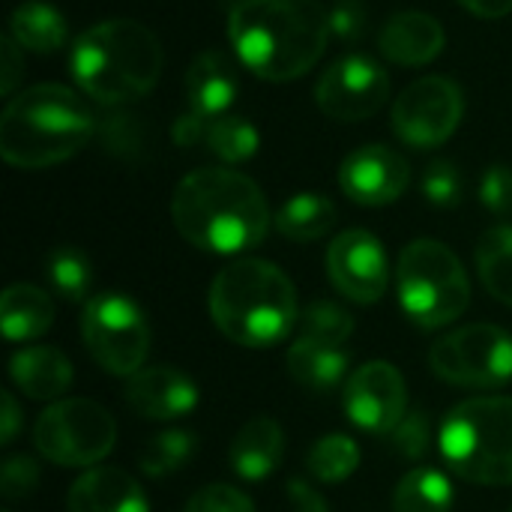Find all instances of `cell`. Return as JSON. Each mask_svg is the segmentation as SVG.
I'll return each mask as SVG.
<instances>
[{
    "label": "cell",
    "mask_w": 512,
    "mask_h": 512,
    "mask_svg": "<svg viewBox=\"0 0 512 512\" xmlns=\"http://www.w3.org/2000/svg\"><path fill=\"white\" fill-rule=\"evenodd\" d=\"M510 512H512V510H510Z\"/></svg>",
    "instance_id": "45"
},
{
    "label": "cell",
    "mask_w": 512,
    "mask_h": 512,
    "mask_svg": "<svg viewBox=\"0 0 512 512\" xmlns=\"http://www.w3.org/2000/svg\"><path fill=\"white\" fill-rule=\"evenodd\" d=\"M96 135L93 108L63 84L21 90L0 117V156L12 168H51L81 153Z\"/></svg>",
    "instance_id": "4"
},
{
    "label": "cell",
    "mask_w": 512,
    "mask_h": 512,
    "mask_svg": "<svg viewBox=\"0 0 512 512\" xmlns=\"http://www.w3.org/2000/svg\"><path fill=\"white\" fill-rule=\"evenodd\" d=\"M330 12L321 0H240L228 39L240 63L273 84L303 78L327 51Z\"/></svg>",
    "instance_id": "1"
},
{
    "label": "cell",
    "mask_w": 512,
    "mask_h": 512,
    "mask_svg": "<svg viewBox=\"0 0 512 512\" xmlns=\"http://www.w3.org/2000/svg\"><path fill=\"white\" fill-rule=\"evenodd\" d=\"M336 204L327 195H315V192H300L294 198H288L279 213H276V231L285 240L294 243H312L321 240L324 234H330L336 228Z\"/></svg>",
    "instance_id": "25"
},
{
    "label": "cell",
    "mask_w": 512,
    "mask_h": 512,
    "mask_svg": "<svg viewBox=\"0 0 512 512\" xmlns=\"http://www.w3.org/2000/svg\"><path fill=\"white\" fill-rule=\"evenodd\" d=\"M237 93H240L237 69L222 51L207 48L189 63V69H186V99H189V111H195L198 117L216 120V117L228 114Z\"/></svg>",
    "instance_id": "18"
},
{
    "label": "cell",
    "mask_w": 512,
    "mask_h": 512,
    "mask_svg": "<svg viewBox=\"0 0 512 512\" xmlns=\"http://www.w3.org/2000/svg\"><path fill=\"white\" fill-rule=\"evenodd\" d=\"M45 276L51 291L66 303H84L93 288V267L90 258L75 246H57L45 258Z\"/></svg>",
    "instance_id": "28"
},
{
    "label": "cell",
    "mask_w": 512,
    "mask_h": 512,
    "mask_svg": "<svg viewBox=\"0 0 512 512\" xmlns=\"http://www.w3.org/2000/svg\"><path fill=\"white\" fill-rule=\"evenodd\" d=\"M54 324V303L48 291L18 282L9 285L0 297V327L9 342L39 339Z\"/></svg>",
    "instance_id": "23"
},
{
    "label": "cell",
    "mask_w": 512,
    "mask_h": 512,
    "mask_svg": "<svg viewBox=\"0 0 512 512\" xmlns=\"http://www.w3.org/2000/svg\"><path fill=\"white\" fill-rule=\"evenodd\" d=\"M288 501H291L294 512H330L324 495L318 489H312V483H306L300 477H294L288 483Z\"/></svg>",
    "instance_id": "40"
},
{
    "label": "cell",
    "mask_w": 512,
    "mask_h": 512,
    "mask_svg": "<svg viewBox=\"0 0 512 512\" xmlns=\"http://www.w3.org/2000/svg\"><path fill=\"white\" fill-rule=\"evenodd\" d=\"M81 339L87 354L114 378L141 372L150 348V327L141 306L126 294H96L81 312Z\"/></svg>",
    "instance_id": "9"
},
{
    "label": "cell",
    "mask_w": 512,
    "mask_h": 512,
    "mask_svg": "<svg viewBox=\"0 0 512 512\" xmlns=\"http://www.w3.org/2000/svg\"><path fill=\"white\" fill-rule=\"evenodd\" d=\"M432 372L468 390H495L512 381V336L495 324H468L441 336L429 351Z\"/></svg>",
    "instance_id": "10"
},
{
    "label": "cell",
    "mask_w": 512,
    "mask_h": 512,
    "mask_svg": "<svg viewBox=\"0 0 512 512\" xmlns=\"http://www.w3.org/2000/svg\"><path fill=\"white\" fill-rule=\"evenodd\" d=\"M288 372L291 378L312 390V393H333L345 375H348V354L345 348L336 345H324V342H312V339H294L288 348Z\"/></svg>",
    "instance_id": "22"
},
{
    "label": "cell",
    "mask_w": 512,
    "mask_h": 512,
    "mask_svg": "<svg viewBox=\"0 0 512 512\" xmlns=\"http://www.w3.org/2000/svg\"><path fill=\"white\" fill-rule=\"evenodd\" d=\"M261 135L255 129L252 120L240 117V114H222L216 120H210L207 129V147L228 165L246 162L258 153Z\"/></svg>",
    "instance_id": "30"
},
{
    "label": "cell",
    "mask_w": 512,
    "mask_h": 512,
    "mask_svg": "<svg viewBox=\"0 0 512 512\" xmlns=\"http://www.w3.org/2000/svg\"><path fill=\"white\" fill-rule=\"evenodd\" d=\"M69 512H150L147 495L138 486L135 477H129L120 468H90L84 471L69 495Z\"/></svg>",
    "instance_id": "17"
},
{
    "label": "cell",
    "mask_w": 512,
    "mask_h": 512,
    "mask_svg": "<svg viewBox=\"0 0 512 512\" xmlns=\"http://www.w3.org/2000/svg\"><path fill=\"white\" fill-rule=\"evenodd\" d=\"M345 414L369 435H393L408 417V384L387 360L363 363L345 381Z\"/></svg>",
    "instance_id": "13"
},
{
    "label": "cell",
    "mask_w": 512,
    "mask_h": 512,
    "mask_svg": "<svg viewBox=\"0 0 512 512\" xmlns=\"http://www.w3.org/2000/svg\"><path fill=\"white\" fill-rule=\"evenodd\" d=\"M210 318L234 345L273 348L300 321L294 282L270 261H231L210 285Z\"/></svg>",
    "instance_id": "5"
},
{
    "label": "cell",
    "mask_w": 512,
    "mask_h": 512,
    "mask_svg": "<svg viewBox=\"0 0 512 512\" xmlns=\"http://www.w3.org/2000/svg\"><path fill=\"white\" fill-rule=\"evenodd\" d=\"M441 456L450 471L480 486H512V399L459 402L441 426Z\"/></svg>",
    "instance_id": "6"
},
{
    "label": "cell",
    "mask_w": 512,
    "mask_h": 512,
    "mask_svg": "<svg viewBox=\"0 0 512 512\" xmlns=\"http://www.w3.org/2000/svg\"><path fill=\"white\" fill-rule=\"evenodd\" d=\"M12 384L33 402H57L72 387V363L66 354L48 345H30L12 354L9 360Z\"/></svg>",
    "instance_id": "20"
},
{
    "label": "cell",
    "mask_w": 512,
    "mask_h": 512,
    "mask_svg": "<svg viewBox=\"0 0 512 512\" xmlns=\"http://www.w3.org/2000/svg\"><path fill=\"white\" fill-rule=\"evenodd\" d=\"M402 312L423 330H438L465 315L471 282L459 255L438 240H414L402 249L396 267Z\"/></svg>",
    "instance_id": "7"
},
{
    "label": "cell",
    "mask_w": 512,
    "mask_h": 512,
    "mask_svg": "<svg viewBox=\"0 0 512 512\" xmlns=\"http://www.w3.org/2000/svg\"><path fill=\"white\" fill-rule=\"evenodd\" d=\"M393 447L405 456V459H423L432 447V426L429 417L423 411H411L393 432Z\"/></svg>",
    "instance_id": "36"
},
{
    "label": "cell",
    "mask_w": 512,
    "mask_h": 512,
    "mask_svg": "<svg viewBox=\"0 0 512 512\" xmlns=\"http://www.w3.org/2000/svg\"><path fill=\"white\" fill-rule=\"evenodd\" d=\"M159 36L135 18H108L75 36L69 72L93 102L117 108L144 99L162 75Z\"/></svg>",
    "instance_id": "3"
},
{
    "label": "cell",
    "mask_w": 512,
    "mask_h": 512,
    "mask_svg": "<svg viewBox=\"0 0 512 512\" xmlns=\"http://www.w3.org/2000/svg\"><path fill=\"white\" fill-rule=\"evenodd\" d=\"M390 99V78L384 66L366 54H345L330 69H324L315 102L318 108L342 123H357L375 117Z\"/></svg>",
    "instance_id": "12"
},
{
    "label": "cell",
    "mask_w": 512,
    "mask_h": 512,
    "mask_svg": "<svg viewBox=\"0 0 512 512\" xmlns=\"http://www.w3.org/2000/svg\"><path fill=\"white\" fill-rule=\"evenodd\" d=\"M327 12H330V33L333 36H339L342 42L363 39L366 24H369L366 0H336Z\"/></svg>",
    "instance_id": "38"
},
{
    "label": "cell",
    "mask_w": 512,
    "mask_h": 512,
    "mask_svg": "<svg viewBox=\"0 0 512 512\" xmlns=\"http://www.w3.org/2000/svg\"><path fill=\"white\" fill-rule=\"evenodd\" d=\"M171 219L186 243L213 255L255 249L270 231L261 186L234 168H198L171 195Z\"/></svg>",
    "instance_id": "2"
},
{
    "label": "cell",
    "mask_w": 512,
    "mask_h": 512,
    "mask_svg": "<svg viewBox=\"0 0 512 512\" xmlns=\"http://www.w3.org/2000/svg\"><path fill=\"white\" fill-rule=\"evenodd\" d=\"M411 183V168L402 153L387 144H366L354 150L339 168L342 192L363 207H384L402 198Z\"/></svg>",
    "instance_id": "15"
},
{
    "label": "cell",
    "mask_w": 512,
    "mask_h": 512,
    "mask_svg": "<svg viewBox=\"0 0 512 512\" xmlns=\"http://www.w3.org/2000/svg\"><path fill=\"white\" fill-rule=\"evenodd\" d=\"M21 45L12 36L0 39V90L3 96H12L21 75H24V57H21Z\"/></svg>",
    "instance_id": "39"
},
{
    "label": "cell",
    "mask_w": 512,
    "mask_h": 512,
    "mask_svg": "<svg viewBox=\"0 0 512 512\" xmlns=\"http://www.w3.org/2000/svg\"><path fill=\"white\" fill-rule=\"evenodd\" d=\"M327 273L339 294L366 306L378 303L390 282L387 252L378 237L363 228H348L330 243Z\"/></svg>",
    "instance_id": "14"
},
{
    "label": "cell",
    "mask_w": 512,
    "mask_h": 512,
    "mask_svg": "<svg viewBox=\"0 0 512 512\" xmlns=\"http://www.w3.org/2000/svg\"><path fill=\"white\" fill-rule=\"evenodd\" d=\"M306 465L321 483H342L360 468V447L348 435H324L309 450Z\"/></svg>",
    "instance_id": "31"
},
{
    "label": "cell",
    "mask_w": 512,
    "mask_h": 512,
    "mask_svg": "<svg viewBox=\"0 0 512 512\" xmlns=\"http://www.w3.org/2000/svg\"><path fill=\"white\" fill-rule=\"evenodd\" d=\"M447 45V33L435 15L396 12L381 30V54L399 66H426Z\"/></svg>",
    "instance_id": "19"
},
{
    "label": "cell",
    "mask_w": 512,
    "mask_h": 512,
    "mask_svg": "<svg viewBox=\"0 0 512 512\" xmlns=\"http://www.w3.org/2000/svg\"><path fill=\"white\" fill-rule=\"evenodd\" d=\"M462 114V87L447 75H423L399 93L393 105V129L405 144L429 150L453 138Z\"/></svg>",
    "instance_id": "11"
},
{
    "label": "cell",
    "mask_w": 512,
    "mask_h": 512,
    "mask_svg": "<svg viewBox=\"0 0 512 512\" xmlns=\"http://www.w3.org/2000/svg\"><path fill=\"white\" fill-rule=\"evenodd\" d=\"M456 501L453 483L438 468H414L408 471L393 495V512H450Z\"/></svg>",
    "instance_id": "26"
},
{
    "label": "cell",
    "mask_w": 512,
    "mask_h": 512,
    "mask_svg": "<svg viewBox=\"0 0 512 512\" xmlns=\"http://www.w3.org/2000/svg\"><path fill=\"white\" fill-rule=\"evenodd\" d=\"M207 129H210V120L198 117L195 111H186L174 123V141L180 147H195V144L207 141Z\"/></svg>",
    "instance_id": "41"
},
{
    "label": "cell",
    "mask_w": 512,
    "mask_h": 512,
    "mask_svg": "<svg viewBox=\"0 0 512 512\" xmlns=\"http://www.w3.org/2000/svg\"><path fill=\"white\" fill-rule=\"evenodd\" d=\"M183 512H255V504L246 492L234 489V486H225V483H216V486H204L198 489L186 510Z\"/></svg>",
    "instance_id": "34"
},
{
    "label": "cell",
    "mask_w": 512,
    "mask_h": 512,
    "mask_svg": "<svg viewBox=\"0 0 512 512\" xmlns=\"http://www.w3.org/2000/svg\"><path fill=\"white\" fill-rule=\"evenodd\" d=\"M3 512H9V510H3Z\"/></svg>",
    "instance_id": "44"
},
{
    "label": "cell",
    "mask_w": 512,
    "mask_h": 512,
    "mask_svg": "<svg viewBox=\"0 0 512 512\" xmlns=\"http://www.w3.org/2000/svg\"><path fill=\"white\" fill-rule=\"evenodd\" d=\"M126 402L144 420H180L198 405V384L174 366H150L126 381Z\"/></svg>",
    "instance_id": "16"
},
{
    "label": "cell",
    "mask_w": 512,
    "mask_h": 512,
    "mask_svg": "<svg viewBox=\"0 0 512 512\" xmlns=\"http://www.w3.org/2000/svg\"><path fill=\"white\" fill-rule=\"evenodd\" d=\"M297 330H300V339L342 348L354 333V318L330 300H315L300 312Z\"/></svg>",
    "instance_id": "32"
},
{
    "label": "cell",
    "mask_w": 512,
    "mask_h": 512,
    "mask_svg": "<svg viewBox=\"0 0 512 512\" xmlns=\"http://www.w3.org/2000/svg\"><path fill=\"white\" fill-rule=\"evenodd\" d=\"M480 201L495 216H512V168L504 162H495L486 168L480 180Z\"/></svg>",
    "instance_id": "37"
},
{
    "label": "cell",
    "mask_w": 512,
    "mask_h": 512,
    "mask_svg": "<svg viewBox=\"0 0 512 512\" xmlns=\"http://www.w3.org/2000/svg\"><path fill=\"white\" fill-rule=\"evenodd\" d=\"M114 441L117 423L93 399H57L33 426L36 450L60 468H90L114 450Z\"/></svg>",
    "instance_id": "8"
},
{
    "label": "cell",
    "mask_w": 512,
    "mask_h": 512,
    "mask_svg": "<svg viewBox=\"0 0 512 512\" xmlns=\"http://www.w3.org/2000/svg\"><path fill=\"white\" fill-rule=\"evenodd\" d=\"M39 486V465L36 459L18 453L9 456L0 468V492L6 501H21L27 495H33V489Z\"/></svg>",
    "instance_id": "35"
},
{
    "label": "cell",
    "mask_w": 512,
    "mask_h": 512,
    "mask_svg": "<svg viewBox=\"0 0 512 512\" xmlns=\"http://www.w3.org/2000/svg\"><path fill=\"white\" fill-rule=\"evenodd\" d=\"M423 198L432 204V207H441V210H450V207H459L462 201V174L453 162L447 159H438L426 168L423 174Z\"/></svg>",
    "instance_id": "33"
},
{
    "label": "cell",
    "mask_w": 512,
    "mask_h": 512,
    "mask_svg": "<svg viewBox=\"0 0 512 512\" xmlns=\"http://www.w3.org/2000/svg\"><path fill=\"white\" fill-rule=\"evenodd\" d=\"M198 450V438L186 429H168L153 435L144 450L138 453V465L147 477L159 480L168 474H177Z\"/></svg>",
    "instance_id": "29"
},
{
    "label": "cell",
    "mask_w": 512,
    "mask_h": 512,
    "mask_svg": "<svg viewBox=\"0 0 512 512\" xmlns=\"http://www.w3.org/2000/svg\"><path fill=\"white\" fill-rule=\"evenodd\" d=\"M477 273L498 303L512 306V225H495L480 237Z\"/></svg>",
    "instance_id": "27"
},
{
    "label": "cell",
    "mask_w": 512,
    "mask_h": 512,
    "mask_svg": "<svg viewBox=\"0 0 512 512\" xmlns=\"http://www.w3.org/2000/svg\"><path fill=\"white\" fill-rule=\"evenodd\" d=\"M21 429V408L12 393H3V417H0V444H12Z\"/></svg>",
    "instance_id": "42"
},
{
    "label": "cell",
    "mask_w": 512,
    "mask_h": 512,
    "mask_svg": "<svg viewBox=\"0 0 512 512\" xmlns=\"http://www.w3.org/2000/svg\"><path fill=\"white\" fill-rule=\"evenodd\" d=\"M9 33L24 51L36 54H51L66 45L69 27L63 15L42 0H24L12 9L9 15Z\"/></svg>",
    "instance_id": "24"
},
{
    "label": "cell",
    "mask_w": 512,
    "mask_h": 512,
    "mask_svg": "<svg viewBox=\"0 0 512 512\" xmlns=\"http://www.w3.org/2000/svg\"><path fill=\"white\" fill-rule=\"evenodd\" d=\"M459 3L480 18H504L512 12V0H459Z\"/></svg>",
    "instance_id": "43"
},
{
    "label": "cell",
    "mask_w": 512,
    "mask_h": 512,
    "mask_svg": "<svg viewBox=\"0 0 512 512\" xmlns=\"http://www.w3.org/2000/svg\"><path fill=\"white\" fill-rule=\"evenodd\" d=\"M285 453V435L282 426L273 417H255L249 420L231 441V471L249 483L267 480Z\"/></svg>",
    "instance_id": "21"
}]
</instances>
